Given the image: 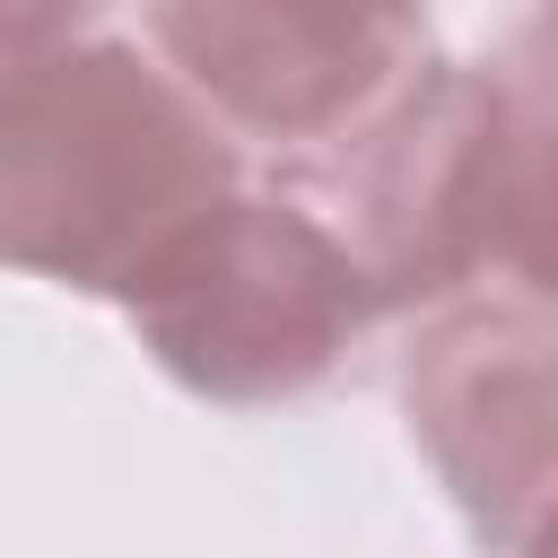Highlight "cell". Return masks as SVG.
I'll list each match as a JSON object with an SVG mask.
<instances>
[{"instance_id": "1", "label": "cell", "mask_w": 558, "mask_h": 558, "mask_svg": "<svg viewBox=\"0 0 558 558\" xmlns=\"http://www.w3.org/2000/svg\"><path fill=\"white\" fill-rule=\"evenodd\" d=\"M244 183L253 157L148 35L96 9H0V270L122 305Z\"/></svg>"}, {"instance_id": "2", "label": "cell", "mask_w": 558, "mask_h": 558, "mask_svg": "<svg viewBox=\"0 0 558 558\" xmlns=\"http://www.w3.org/2000/svg\"><path fill=\"white\" fill-rule=\"evenodd\" d=\"M140 349L218 410H279L323 392L384 323L357 253L279 183H244L183 227L122 296Z\"/></svg>"}, {"instance_id": "3", "label": "cell", "mask_w": 558, "mask_h": 558, "mask_svg": "<svg viewBox=\"0 0 558 558\" xmlns=\"http://www.w3.org/2000/svg\"><path fill=\"white\" fill-rule=\"evenodd\" d=\"M140 35L279 192L357 148L436 61L418 9H140Z\"/></svg>"}, {"instance_id": "4", "label": "cell", "mask_w": 558, "mask_h": 558, "mask_svg": "<svg viewBox=\"0 0 558 558\" xmlns=\"http://www.w3.org/2000/svg\"><path fill=\"white\" fill-rule=\"evenodd\" d=\"M401 418L462 532L532 558L558 532V314L462 296L401 340Z\"/></svg>"}, {"instance_id": "5", "label": "cell", "mask_w": 558, "mask_h": 558, "mask_svg": "<svg viewBox=\"0 0 558 558\" xmlns=\"http://www.w3.org/2000/svg\"><path fill=\"white\" fill-rule=\"evenodd\" d=\"M488 157H480V235L488 279L514 305L558 314V9H523L480 61Z\"/></svg>"}, {"instance_id": "6", "label": "cell", "mask_w": 558, "mask_h": 558, "mask_svg": "<svg viewBox=\"0 0 558 558\" xmlns=\"http://www.w3.org/2000/svg\"><path fill=\"white\" fill-rule=\"evenodd\" d=\"M532 558H558V532H549V541H541V549H532Z\"/></svg>"}]
</instances>
